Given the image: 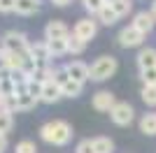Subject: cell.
I'll return each instance as SVG.
<instances>
[{"mask_svg":"<svg viewBox=\"0 0 156 153\" xmlns=\"http://www.w3.org/2000/svg\"><path fill=\"white\" fill-rule=\"evenodd\" d=\"M40 137L47 141V144H54V146H65L72 137V127L68 121H61V118H54V121H47L44 125L40 127Z\"/></svg>","mask_w":156,"mask_h":153,"instance_id":"6da1fadb","label":"cell"},{"mask_svg":"<svg viewBox=\"0 0 156 153\" xmlns=\"http://www.w3.org/2000/svg\"><path fill=\"white\" fill-rule=\"evenodd\" d=\"M0 49L9 51V53H26V51L30 49V42H28V37L23 32L7 30L5 35H2V39H0Z\"/></svg>","mask_w":156,"mask_h":153,"instance_id":"7a4b0ae2","label":"cell"},{"mask_svg":"<svg viewBox=\"0 0 156 153\" xmlns=\"http://www.w3.org/2000/svg\"><path fill=\"white\" fill-rule=\"evenodd\" d=\"M117 67H119V63H117L114 56H100V58H96V63L91 65V79L93 81H105V79L114 76Z\"/></svg>","mask_w":156,"mask_h":153,"instance_id":"3957f363","label":"cell"},{"mask_svg":"<svg viewBox=\"0 0 156 153\" xmlns=\"http://www.w3.org/2000/svg\"><path fill=\"white\" fill-rule=\"evenodd\" d=\"M110 118H112V123L114 125H128L133 118H135V111H133V107H130L128 102H117L114 107H112V111H110Z\"/></svg>","mask_w":156,"mask_h":153,"instance_id":"277c9868","label":"cell"},{"mask_svg":"<svg viewBox=\"0 0 156 153\" xmlns=\"http://www.w3.org/2000/svg\"><path fill=\"white\" fill-rule=\"evenodd\" d=\"M144 32H140L137 28H133V25H126V28H121V32H119V44L124 46V49H133V46H142L144 42Z\"/></svg>","mask_w":156,"mask_h":153,"instance_id":"5b68a950","label":"cell"},{"mask_svg":"<svg viewBox=\"0 0 156 153\" xmlns=\"http://www.w3.org/2000/svg\"><path fill=\"white\" fill-rule=\"evenodd\" d=\"M96 32H98V21H93L91 16L79 19L77 23H75V28H72V35H75V37H79L82 42L93 39V37H96Z\"/></svg>","mask_w":156,"mask_h":153,"instance_id":"8992f818","label":"cell"},{"mask_svg":"<svg viewBox=\"0 0 156 153\" xmlns=\"http://www.w3.org/2000/svg\"><path fill=\"white\" fill-rule=\"evenodd\" d=\"M63 67H65V72L70 74V79L77 81V83H86L91 79V67L86 63H82V60H70V63H65Z\"/></svg>","mask_w":156,"mask_h":153,"instance_id":"52a82bcc","label":"cell"},{"mask_svg":"<svg viewBox=\"0 0 156 153\" xmlns=\"http://www.w3.org/2000/svg\"><path fill=\"white\" fill-rule=\"evenodd\" d=\"M72 32L61 19H51L44 25V39H68Z\"/></svg>","mask_w":156,"mask_h":153,"instance_id":"ba28073f","label":"cell"},{"mask_svg":"<svg viewBox=\"0 0 156 153\" xmlns=\"http://www.w3.org/2000/svg\"><path fill=\"white\" fill-rule=\"evenodd\" d=\"M28 53H30V58L35 60V65L37 67H51V56H49V49H47L44 42H35V44H30V49H28Z\"/></svg>","mask_w":156,"mask_h":153,"instance_id":"9c48e42d","label":"cell"},{"mask_svg":"<svg viewBox=\"0 0 156 153\" xmlns=\"http://www.w3.org/2000/svg\"><path fill=\"white\" fill-rule=\"evenodd\" d=\"M130 25H133V28H137L140 32H144V35H147V32L154 30L156 19H154V14H151V12L142 9V12H137L135 16H133V23H130Z\"/></svg>","mask_w":156,"mask_h":153,"instance_id":"30bf717a","label":"cell"},{"mask_svg":"<svg viewBox=\"0 0 156 153\" xmlns=\"http://www.w3.org/2000/svg\"><path fill=\"white\" fill-rule=\"evenodd\" d=\"M91 104H93L96 111H112V107L117 104V97L112 95L110 90H98L96 95H93Z\"/></svg>","mask_w":156,"mask_h":153,"instance_id":"8fae6325","label":"cell"},{"mask_svg":"<svg viewBox=\"0 0 156 153\" xmlns=\"http://www.w3.org/2000/svg\"><path fill=\"white\" fill-rule=\"evenodd\" d=\"M37 102L40 100H35L28 90H21V93H16V95L12 97V111H30Z\"/></svg>","mask_w":156,"mask_h":153,"instance_id":"7c38bea8","label":"cell"},{"mask_svg":"<svg viewBox=\"0 0 156 153\" xmlns=\"http://www.w3.org/2000/svg\"><path fill=\"white\" fill-rule=\"evenodd\" d=\"M63 97L61 93V86H56L54 81H47L40 90V102H47V104H54V102H58Z\"/></svg>","mask_w":156,"mask_h":153,"instance_id":"4fadbf2b","label":"cell"},{"mask_svg":"<svg viewBox=\"0 0 156 153\" xmlns=\"http://www.w3.org/2000/svg\"><path fill=\"white\" fill-rule=\"evenodd\" d=\"M137 67H140V72L156 67V49H154V46H144V49H140V53H137Z\"/></svg>","mask_w":156,"mask_h":153,"instance_id":"5bb4252c","label":"cell"},{"mask_svg":"<svg viewBox=\"0 0 156 153\" xmlns=\"http://www.w3.org/2000/svg\"><path fill=\"white\" fill-rule=\"evenodd\" d=\"M47 49H49V56L58 58L63 53H68V39H44Z\"/></svg>","mask_w":156,"mask_h":153,"instance_id":"9a60e30c","label":"cell"},{"mask_svg":"<svg viewBox=\"0 0 156 153\" xmlns=\"http://www.w3.org/2000/svg\"><path fill=\"white\" fill-rule=\"evenodd\" d=\"M16 14H23V16H30V14L40 12V0H16Z\"/></svg>","mask_w":156,"mask_h":153,"instance_id":"2e32d148","label":"cell"},{"mask_svg":"<svg viewBox=\"0 0 156 153\" xmlns=\"http://www.w3.org/2000/svg\"><path fill=\"white\" fill-rule=\"evenodd\" d=\"M96 16H98V23H103V25H112V23H117V21H119V14L114 12V7H112V5H105Z\"/></svg>","mask_w":156,"mask_h":153,"instance_id":"e0dca14e","label":"cell"},{"mask_svg":"<svg viewBox=\"0 0 156 153\" xmlns=\"http://www.w3.org/2000/svg\"><path fill=\"white\" fill-rule=\"evenodd\" d=\"M140 132L142 134H156V111H149L140 118Z\"/></svg>","mask_w":156,"mask_h":153,"instance_id":"ac0fdd59","label":"cell"},{"mask_svg":"<svg viewBox=\"0 0 156 153\" xmlns=\"http://www.w3.org/2000/svg\"><path fill=\"white\" fill-rule=\"evenodd\" d=\"M82 90H84V83H77V81H68L65 86H61V93H63V97H79L82 95Z\"/></svg>","mask_w":156,"mask_h":153,"instance_id":"d6986e66","label":"cell"},{"mask_svg":"<svg viewBox=\"0 0 156 153\" xmlns=\"http://www.w3.org/2000/svg\"><path fill=\"white\" fill-rule=\"evenodd\" d=\"M12 114L14 111H9V109H0V134H5V137H7V132H9L12 125H14Z\"/></svg>","mask_w":156,"mask_h":153,"instance_id":"ffe728a7","label":"cell"},{"mask_svg":"<svg viewBox=\"0 0 156 153\" xmlns=\"http://www.w3.org/2000/svg\"><path fill=\"white\" fill-rule=\"evenodd\" d=\"M93 148H96V153H112L114 144L110 137H93Z\"/></svg>","mask_w":156,"mask_h":153,"instance_id":"44dd1931","label":"cell"},{"mask_svg":"<svg viewBox=\"0 0 156 153\" xmlns=\"http://www.w3.org/2000/svg\"><path fill=\"white\" fill-rule=\"evenodd\" d=\"M14 95H16V86L9 79V74H5L0 81V97H14Z\"/></svg>","mask_w":156,"mask_h":153,"instance_id":"7402d4cb","label":"cell"},{"mask_svg":"<svg viewBox=\"0 0 156 153\" xmlns=\"http://www.w3.org/2000/svg\"><path fill=\"white\" fill-rule=\"evenodd\" d=\"M84 49H86V42H82V39L75 37V35H70V37H68V53H72V56H79Z\"/></svg>","mask_w":156,"mask_h":153,"instance_id":"603a6c76","label":"cell"},{"mask_svg":"<svg viewBox=\"0 0 156 153\" xmlns=\"http://www.w3.org/2000/svg\"><path fill=\"white\" fill-rule=\"evenodd\" d=\"M140 97L144 100V104L156 107V86H142V90H140Z\"/></svg>","mask_w":156,"mask_h":153,"instance_id":"cb8c5ba5","label":"cell"},{"mask_svg":"<svg viewBox=\"0 0 156 153\" xmlns=\"http://www.w3.org/2000/svg\"><path fill=\"white\" fill-rule=\"evenodd\" d=\"M51 81L56 83V86H65V83L70 81V74L65 72V67H54V72H51Z\"/></svg>","mask_w":156,"mask_h":153,"instance_id":"d4e9b609","label":"cell"},{"mask_svg":"<svg viewBox=\"0 0 156 153\" xmlns=\"http://www.w3.org/2000/svg\"><path fill=\"white\" fill-rule=\"evenodd\" d=\"M14 153H37V146H35L33 139H21L14 148Z\"/></svg>","mask_w":156,"mask_h":153,"instance_id":"484cf974","label":"cell"},{"mask_svg":"<svg viewBox=\"0 0 156 153\" xmlns=\"http://www.w3.org/2000/svg\"><path fill=\"white\" fill-rule=\"evenodd\" d=\"M82 5H84V9L93 16V14H98L105 7V0H82Z\"/></svg>","mask_w":156,"mask_h":153,"instance_id":"4316f807","label":"cell"},{"mask_svg":"<svg viewBox=\"0 0 156 153\" xmlns=\"http://www.w3.org/2000/svg\"><path fill=\"white\" fill-rule=\"evenodd\" d=\"M114 12L119 14V19H121V16H126V14L130 12V7H133V0H117V2H114Z\"/></svg>","mask_w":156,"mask_h":153,"instance_id":"83f0119b","label":"cell"},{"mask_svg":"<svg viewBox=\"0 0 156 153\" xmlns=\"http://www.w3.org/2000/svg\"><path fill=\"white\" fill-rule=\"evenodd\" d=\"M140 79H142V86H156V67L142 70L140 72Z\"/></svg>","mask_w":156,"mask_h":153,"instance_id":"f1b7e54d","label":"cell"},{"mask_svg":"<svg viewBox=\"0 0 156 153\" xmlns=\"http://www.w3.org/2000/svg\"><path fill=\"white\" fill-rule=\"evenodd\" d=\"M75 151H77V153H96V148H93V139H82Z\"/></svg>","mask_w":156,"mask_h":153,"instance_id":"f546056e","label":"cell"},{"mask_svg":"<svg viewBox=\"0 0 156 153\" xmlns=\"http://www.w3.org/2000/svg\"><path fill=\"white\" fill-rule=\"evenodd\" d=\"M16 9V0H0V12H14Z\"/></svg>","mask_w":156,"mask_h":153,"instance_id":"4dcf8cb0","label":"cell"},{"mask_svg":"<svg viewBox=\"0 0 156 153\" xmlns=\"http://www.w3.org/2000/svg\"><path fill=\"white\" fill-rule=\"evenodd\" d=\"M5 72H9V65H7V51L0 49V74H5Z\"/></svg>","mask_w":156,"mask_h":153,"instance_id":"1f68e13d","label":"cell"},{"mask_svg":"<svg viewBox=\"0 0 156 153\" xmlns=\"http://www.w3.org/2000/svg\"><path fill=\"white\" fill-rule=\"evenodd\" d=\"M5 151H7V137L0 134V153H5Z\"/></svg>","mask_w":156,"mask_h":153,"instance_id":"d6a6232c","label":"cell"},{"mask_svg":"<svg viewBox=\"0 0 156 153\" xmlns=\"http://www.w3.org/2000/svg\"><path fill=\"white\" fill-rule=\"evenodd\" d=\"M51 2H54L56 7H65V5H70L72 0H51Z\"/></svg>","mask_w":156,"mask_h":153,"instance_id":"836d02e7","label":"cell"},{"mask_svg":"<svg viewBox=\"0 0 156 153\" xmlns=\"http://www.w3.org/2000/svg\"><path fill=\"white\" fill-rule=\"evenodd\" d=\"M149 12L154 14V19H156V0H154V2H151V9H149Z\"/></svg>","mask_w":156,"mask_h":153,"instance_id":"e575fe53","label":"cell"},{"mask_svg":"<svg viewBox=\"0 0 156 153\" xmlns=\"http://www.w3.org/2000/svg\"><path fill=\"white\" fill-rule=\"evenodd\" d=\"M114 2H117V0H105V5H114Z\"/></svg>","mask_w":156,"mask_h":153,"instance_id":"d590c367","label":"cell"},{"mask_svg":"<svg viewBox=\"0 0 156 153\" xmlns=\"http://www.w3.org/2000/svg\"><path fill=\"white\" fill-rule=\"evenodd\" d=\"M2 76H5V74H0V81H2Z\"/></svg>","mask_w":156,"mask_h":153,"instance_id":"8d00e7d4","label":"cell"}]
</instances>
